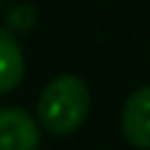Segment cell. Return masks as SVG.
I'll list each match as a JSON object with an SVG mask.
<instances>
[{
	"label": "cell",
	"mask_w": 150,
	"mask_h": 150,
	"mask_svg": "<svg viewBox=\"0 0 150 150\" xmlns=\"http://www.w3.org/2000/svg\"><path fill=\"white\" fill-rule=\"evenodd\" d=\"M37 113H40L42 127L50 134H71V132H76L84 124L87 113H90L87 84L74 74L55 76L42 90Z\"/></svg>",
	"instance_id": "6da1fadb"
},
{
	"label": "cell",
	"mask_w": 150,
	"mask_h": 150,
	"mask_svg": "<svg viewBox=\"0 0 150 150\" xmlns=\"http://www.w3.org/2000/svg\"><path fill=\"white\" fill-rule=\"evenodd\" d=\"M37 145V121L21 108H0V150H32Z\"/></svg>",
	"instance_id": "7a4b0ae2"
},
{
	"label": "cell",
	"mask_w": 150,
	"mask_h": 150,
	"mask_svg": "<svg viewBox=\"0 0 150 150\" xmlns=\"http://www.w3.org/2000/svg\"><path fill=\"white\" fill-rule=\"evenodd\" d=\"M121 129H124V137L134 148L150 150V84L148 87H140L124 103Z\"/></svg>",
	"instance_id": "3957f363"
},
{
	"label": "cell",
	"mask_w": 150,
	"mask_h": 150,
	"mask_svg": "<svg viewBox=\"0 0 150 150\" xmlns=\"http://www.w3.org/2000/svg\"><path fill=\"white\" fill-rule=\"evenodd\" d=\"M24 79V53L8 29H0V95L16 90Z\"/></svg>",
	"instance_id": "277c9868"
},
{
	"label": "cell",
	"mask_w": 150,
	"mask_h": 150,
	"mask_svg": "<svg viewBox=\"0 0 150 150\" xmlns=\"http://www.w3.org/2000/svg\"><path fill=\"white\" fill-rule=\"evenodd\" d=\"M34 16H37V13H34L32 5H26V3L13 5V8L8 11V29H13V32H26V29H32Z\"/></svg>",
	"instance_id": "5b68a950"
},
{
	"label": "cell",
	"mask_w": 150,
	"mask_h": 150,
	"mask_svg": "<svg viewBox=\"0 0 150 150\" xmlns=\"http://www.w3.org/2000/svg\"><path fill=\"white\" fill-rule=\"evenodd\" d=\"M0 11H3V0H0Z\"/></svg>",
	"instance_id": "8992f818"
}]
</instances>
